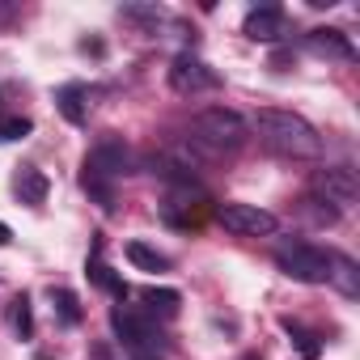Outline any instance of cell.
<instances>
[{"mask_svg":"<svg viewBox=\"0 0 360 360\" xmlns=\"http://www.w3.org/2000/svg\"><path fill=\"white\" fill-rule=\"evenodd\" d=\"M255 131H259V140H263L271 153H280V157H292V161H314V157H322V136L314 131L309 119H301V115H292V110H276V106L259 110V115H255Z\"/></svg>","mask_w":360,"mask_h":360,"instance_id":"cell-1","label":"cell"},{"mask_svg":"<svg viewBox=\"0 0 360 360\" xmlns=\"http://www.w3.org/2000/svg\"><path fill=\"white\" fill-rule=\"evenodd\" d=\"M246 140H250V123L229 106H208V110H200L191 119V144H200L212 157L238 153Z\"/></svg>","mask_w":360,"mask_h":360,"instance_id":"cell-2","label":"cell"},{"mask_svg":"<svg viewBox=\"0 0 360 360\" xmlns=\"http://www.w3.org/2000/svg\"><path fill=\"white\" fill-rule=\"evenodd\" d=\"M276 267L297 280V284H326L330 276V250L314 242H280L276 246Z\"/></svg>","mask_w":360,"mask_h":360,"instance_id":"cell-3","label":"cell"},{"mask_svg":"<svg viewBox=\"0 0 360 360\" xmlns=\"http://www.w3.org/2000/svg\"><path fill=\"white\" fill-rule=\"evenodd\" d=\"M110 326H115V335H119V343L136 356V360H157V352H161V330L148 322V318H140V314H131V309H110Z\"/></svg>","mask_w":360,"mask_h":360,"instance_id":"cell-4","label":"cell"},{"mask_svg":"<svg viewBox=\"0 0 360 360\" xmlns=\"http://www.w3.org/2000/svg\"><path fill=\"white\" fill-rule=\"evenodd\" d=\"M169 89L183 94V98H195V94H212L221 89V72L212 64H204L200 56H178L169 64Z\"/></svg>","mask_w":360,"mask_h":360,"instance_id":"cell-5","label":"cell"},{"mask_svg":"<svg viewBox=\"0 0 360 360\" xmlns=\"http://www.w3.org/2000/svg\"><path fill=\"white\" fill-rule=\"evenodd\" d=\"M217 221L229 233H238V238H267V233H276V217L267 208H259V204H221Z\"/></svg>","mask_w":360,"mask_h":360,"instance_id":"cell-6","label":"cell"},{"mask_svg":"<svg viewBox=\"0 0 360 360\" xmlns=\"http://www.w3.org/2000/svg\"><path fill=\"white\" fill-rule=\"evenodd\" d=\"M85 169H98V174H106L110 183H115L119 174H131V169H136V161H131V148H127L119 136H102V140L89 148Z\"/></svg>","mask_w":360,"mask_h":360,"instance_id":"cell-7","label":"cell"},{"mask_svg":"<svg viewBox=\"0 0 360 360\" xmlns=\"http://www.w3.org/2000/svg\"><path fill=\"white\" fill-rule=\"evenodd\" d=\"M314 200H322V204H330L335 212L339 208H352L356 204V178H352V169H318L314 174Z\"/></svg>","mask_w":360,"mask_h":360,"instance_id":"cell-8","label":"cell"},{"mask_svg":"<svg viewBox=\"0 0 360 360\" xmlns=\"http://www.w3.org/2000/svg\"><path fill=\"white\" fill-rule=\"evenodd\" d=\"M242 34L255 39V43H280V39L288 34V18H284V9H276V5H259V9L246 13Z\"/></svg>","mask_w":360,"mask_h":360,"instance_id":"cell-9","label":"cell"},{"mask_svg":"<svg viewBox=\"0 0 360 360\" xmlns=\"http://www.w3.org/2000/svg\"><path fill=\"white\" fill-rule=\"evenodd\" d=\"M305 47L314 56H322V60H339V64H352L356 60V47H352V39L343 30H309Z\"/></svg>","mask_w":360,"mask_h":360,"instance_id":"cell-10","label":"cell"},{"mask_svg":"<svg viewBox=\"0 0 360 360\" xmlns=\"http://www.w3.org/2000/svg\"><path fill=\"white\" fill-rule=\"evenodd\" d=\"M13 191H18L22 204L39 208V204H47V195H51V178H47L39 165H22L18 178H13Z\"/></svg>","mask_w":360,"mask_h":360,"instance_id":"cell-11","label":"cell"},{"mask_svg":"<svg viewBox=\"0 0 360 360\" xmlns=\"http://www.w3.org/2000/svg\"><path fill=\"white\" fill-rule=\"evenodd\" d=\"M56 106H60V115H64L72 127H81L85 115H89V106H85V85H81V81L60 85V89H56Z\"/></svg>","mask_w":360,"mask_h":360,"instance_id":"cell-12","label":"cell"},{"mask_svg":"<svg viewBox=\"0 0 360 360\" xmlns=\"http://www.w3.org/2000/svg\"><path fill=\"white\" fill-rule=\"evenodd\" d=\"M204 204H208L204 195H191V204L174 195V200L165 204V221H169L174 229H191V225H200V221H204Z\"/></svg>","mask_w":360,"mask_h":360,"instance_id":"cell-13","label":"cell"},{"mask_svg":"<svg viewBox=\"0 0 360 360\" xmlns=\"http://www.w3.org/2000/svg\"><path fill=\"white\" fill-rule=\"evenodd\" d=\"M347 301H356L360 297V271H356V263L347 259V255H330V276H326Z\"/></svg>","mask_w":360,"mask_h":360,"instance_id":"cell-14","label":"cell"},{"mask_svg":"<svg viewBox=\"0 0 360 360\" xmlns=\"http://www.w3.org/2000/svg\"><path fill=\"white\" fill-rule=\"evenodd\" d=\"M140 301H144V309H148V314H157V318H174V314H178V305H183V297H178L174 288H144V292H140Z\"/></svg>","mask_w":360,"mask_h":360,"instance_id":"cell-15","label":"cell"},{"mask_svg":"<svg viewBox=\"0 0 360 360\" xmlns=\"http://www.w3.org/2000/svg\"><path fill=\"white\" fill-rule=\"evenodd\" d=\"M81 187H85V191H89V200H98L106 212L115 208V183H110L106 174H98V169H81Z\"/></svg>","mask_w":360,"mask_h":360,"instance_id":"cell-16","label":"cell"},{"mask_svg":"<svg viewBox=\"0 0 360 360\" xmlns=\"http://www.w3.org/2000/svg\"><path fill=\"white\" fill-rule=\"evenodd\" d=\"M89 280H94L102 292H110L115 301H123V297H127V284H123V276H115V271H110V267H106L98 255L89 259Z\"/></svg>","mask_w":360,"mask_h":360,"instance_id":"cell-17","label":"cell"},{"mask_svg":"<svg viewBox=\"0 0 360 360\" xmlns=\"http://www.w3.org/2000/svg\"><path fill=\"white\" fill-rule=\"evenodd\" d=\"M119 18L131 22V26H140V30H148V34H157V26L165 22V13H161L157 5H123Z\"/></svg>","mask_w":360,"mask_h":360,"instance_id":"cell-18","label":"cell"},{"mask_svg":"<svg viewBox=\"0 0 360 360\" xmlns=\"http://www.w3.org/2000/svg\"><path fill=\"white\" fill-rule=\"evenodd\" d=\"M127 259L140 267V271H165L169 267V259L165 255H157L153 246H144V242H127Z\"/></svg>","mask_w":360,"mask_h":360,"instance_id":"cell-19","label":"cell"},{"mask_svg":"<svg viewBox=\"0 0 360 360\" xmlns=\"http://www.w3.org/2000/svg\"><path fill=\"white\" fill-rule=\"evenodd\" d=\"M51 301H56V314H60V322H68V326H77V322H81L77 292H68V288H51Z\"/></svg>","mask_w":360,"mask_h":360,"instance_id":"cell-20","label":"cell"},{"mask_svg":"<svg viewBox=\"0 0 360 360\" xmlns=\"http://www.w3.org/2000/svg\"><path fill=\"white\" fill-rule=\"evenodd\" d=\"M9 318H13V330H18L22 339L34 335V309H30V297H26V292L13 301V314H9Z\"/></svg>","mask_w":360,"mask_h":360,"instance_id":"cell-21","label":"cell"},{"mask_svg":"<svg viewBox=\"0 0 360 360\" xmlns=\"http://www.w3.org/2000/svg\"><path fill=\"white\" fill-rule=\"evenodd\" d=\"M30 131H34V123L26 115H0V140H22Z\"/></svg>","mask_w":360,"mask_h":360,"instance_id":"cell-22","label":"cell"},{"mask_svg":"<svg viewBox=\"0 0 360 360\" xmlns=\"http://www.w3.org/2000/svg\"><path fill=\"white\" fill-rule=\"evenodd\" d=\"M284 330L297 339V347H301V356H305V360H314V356H318V335H314V330H305V326H297V322H284Z\"/></svg>","mask_w":360,"mask_h":360,"instance_id":"cell-23","label":"cell"},{"mask_svg":"<svg viewBox=\"0 0 360 360\" xmlns=\"http://www.w3.org/2000/svg\"><path fill=\"white\" fill-rule=\"evenodd\" d=\"M305 212H309L318 225H335V221H339V212H335L330 204H322V200H305Z\"/></svg>","mask_w":360,"mask_h":360,"instance_id":"cell-24","label":"cell"},{"mask_svg":"<svg viewBox=\"0 0 360 360\" xmlns=\"http://www.w3.org/2000/svg\"><path fill=\"white\" fill-rule=\"evenodd\" d=\"M9 242H13V229H9L5 221H0V246H9Z\"/></svg>","mask_w":360,"mask_h":360,"instance_id":"cell-25","label":"cell"},{"mask_svg":"<svg viewBox=\"0 0 360 360\" xmlns=\"http://www.w3.org/2000/svg\"><path fill=\"white\" fill-rule=\"evenodd\" d=\"M242 360H259V356H255V352H246V356H242Z\"/></svg>","mask_w":360,"mask_h":360,"instance_id":"cell-26","label":"cell"}]
</instances>
